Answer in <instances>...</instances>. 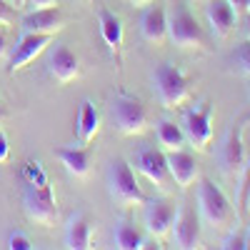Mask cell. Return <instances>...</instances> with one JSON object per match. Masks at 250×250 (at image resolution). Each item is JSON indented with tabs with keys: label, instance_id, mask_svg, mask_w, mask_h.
Returning a JSON list of instances; mask_svg holds the SVG:
<instances>
[{
	"label": "cell",
	"instance_id": "1",
	"mask_svg": "<svg viewBox=\"0 0 250 250\" xmlns=\"http://www.w3.org/2000/svg\"><path fill=\"white\" fill-rule=\"evenodd\" d=\"M198 215L210 228H225V225H230L233 218H235L228 195L208 178H203L198 183Z\"/></svg>",
	"mask_w": 250,
	"mask_h": 250
},
{
	"label": "cell",
	"instance_id": "2",
	"mask_svg": "<svg viewBox=\"0 0 250 250\" xmlns=\"http://www.w3.org/2000/svg\"><path fill=\"white\" fill-rule=\"evenodd\" d=\"M108 193L118 205H125V208L145 205V200H148L145 193H143V188H140V183L135 180L133 168L120 158L108 165Z\"/></svg>",
	"mask_w": 250,
	"mask_h": 250
},
{
	"label": "cell",
	"instance_id": "3",
	"mask_svg": "<svg viewBox=\"0 0 250 250\" xmlns=\"http://www.w3.org/2000/svg\"><path fill=\"white\" fill-rule=\"evenodd\" d=\"M153 85L155 93L160 98V103L165 108H180L183 103L190 95V85H188V78L180 68L170 65V62H163V65L155 68L153 73Z\"/></svg>",
	"mask_w": 250,
	"mask_h": 250
},
{
	"label": "cell",
	"instance_id": "4",
	"mask_svg": "<svg viewBox=\"0 0 250 250\" xmlns=\"http://www.w3.org/2000/svg\"><path fill=\"white\" fill-rule=\"evenodd\" d=\"M110 115H113L115 128L123 135H138V133L145 130V125H148V110H145V105L128 93H118L113 98Z\"/></svg>",
	"mask_w": 250,
	"mask_h": 250
},
{
	"label": "cell",
	"instance_id": "5",
	"mask_svg": "<svg viewBox=\"0 0 250 250\" xmlns=\"http://www.w3.org/2000/svg\"><path fill=\"white\" fill-rule=\"evenodd\" d=\"M183 133L185 140L198 150H208L213 140V105L210 103H200L183 113Z\"/></svg>",
	"mask_w": 250,
	"mask_h": 250
},
{
	"label": "cell",
	"instance_id": "6",
	"mask_svg": "<svg viewBox=\"0 0 250 250\" xmlns=\"http://www.w3.org/2000/svg\"><path fill=\"white\" fill-rule=\"evenodd\" d=\"M23 205H25L28 218L40 223V225H53L58 220V203H55V195H53V188L48 183H43V185L25 183Z\"/></svg>",
	"mask_w": 250,
	"mask_h": 250
},
{
	"label": "cell",
	"instance_id": "7",
	"mask_svg": "<svg viewBox=\"0 0 250 250\" xmlns=\"http://www.w3.org/2000/svg\"><path fill=\"white\" fill-rule=\"evenodd\" d=\"M245 128H248V118H238L228 128V135H225L223 148H220V160H223L225 173H240L245 168V160H248Z\"/></svg>",
	"mask_w": 250,
	"mask_h": 250
},
{
	"label": "cell",
	"instance_id": "8",
	"mask_svg": "<svg viewBox=\"0 0 250 250\" xmlns=\"http://www.w3.org/2000/svg\"><path fill=\"white\" fill-rule=\"evenodd\" d=\"M173 243L183 250H193L200 245V215L190 203H183L170 225Z\"/></svg>",
	"mask_w": 250,
	"mask_h": 250
},
{
	"label": "cell",
	"instance_id": "9",
	"mask_svg": "<svg viewBox=\"0 0 250 250\" xmlns=\"http://www.w3.org/2000/svg\"><path fill=\"white\" fill-rule=\"evenodd\" d=\"M168 38L178 48H200L203 45V30L198 20L188 10H173L168 15Z\"/></svg>",
	"mask_w": 250,
	"mask_h": 250
},
{
	"label": "cell",
	"instance_id": "10",
	"mask_svg": "<svg viewBox=\"0 0 250 250\" xmlns=\"http://www.w3.org/2000/svg\"><path fill=\"white\" fill-rule=\"evenodd\" d=\"M53 35H43V33H23L20 40L15 43L13 53H10V60H8V73H18L23 70L28 62H33L40 53H43L48 45H50Z\"/></svg>",
	"mask_w": 250,
	"mask_h": 250
},
{
	"label": "cell",
	"instance_id": "11",
	"mask_svg": "<svg viewBox=\"0 0 250 250\" xmlns=\"http://www.w3.org/2000/svg\"><path fill=\"white\" fill-rule=\"evenodd\" d=\"M175 218V205L165 198H155V200H145V210H143V223L145 230L153 238H165L170 233V225Z\"/></svg>",
	"mask_w": 250,
	"mask_h": 250
},
{
	"label": "cell",
	"instance_id": "12",
	"mask_svg": "<svg viewBox=\"0 0 250 250\" xmlns=\"http://www.w3.org/2000/svg\"><path fill=\"white\" fill-rule=\"evenodd\" d=\"M135 168L148 178L150 183H155L158 188H168L170 173H168V163H165V153H160L158 148H150V145H143V148L135 153Z\"/></svg>",
	"mask_w": 250,
	"mask_h": 250
},
{
	"label": "cell",
	"instance_id": "13",
	"mask_svg": "<svg viewBox=\"0 0 250 250\" xmlns=\"http://www.w3.org/2000/svg\"><path fill=\"white\" fill-rule=\"evenodd\" d=\"M23 33H43V35H55L65 28V15L60 13L58 5L50 8H38L25 13L23 23H20Z\"/></svg>",
	"mask_w": 250,
	"mask_h": 250
},
{
	"label": "cell",
	"instance_id": "14",
	"mask_svg": "<svg viewBox=\"0 0 250 250\" xmlns=\"http://www.w3.org/2000/svg\"><path fill=\"white\" fill-rule=\"evenodd\" d=\"M48 73L58 80V83H73L80 75V60L78 55L65 48V45H53L48 50Z\"/></svg>",
	"mask_w": 250,
	"mask_h": 250
},
{
	"label": "cell",
	"instance_id": "15",
	"mask_svg": "<svg viewBox=\"0 0 250 250\" xmlns=\"http://www.w3.org/2000/svg\"><path fill=\"white\" fill-rule=\"evenodd\" d=\"M165 163H168V173L170 178L178 183V188H190L198 178V163L195 155L188 153V150H168L165 153Z\"/></svg>",
	"mask_w": 250,
	"mask_h": 250
},
{
	"label": "cell",
	"instance_id": "16",
	"mask_svg": "<svg viewBox=\"0 0 250 250\" xmlns=\"http://www.w3.org/2000/svg\"><path fill=\"white\" fill-rule=\"evenodd\" d=\"M205 18H208L210 30L218 38H228L238 25V13L228 0H210L208 8H205Z\"/></svg>",
	"mask_w": 250,
	"mask_h": 250
},
{
	"label": "cell",
	"instance_id": "17",
	"mask_svg": "<svg viewBox=\"0 0 250 250\" xmlns=\"http://www.w3.org/2000/svg\"><path fill=\"white\" fill-rule=\"evenodd\" d=\"M140 35L148 40V43L160 45L165 38H168V13L163 5H150L140 18Z\"/></svg>",
	"mask_w": 250,
	"mask_h": 250
},
{
	"label": "cell",
	"instance_id": "18",
	"mask_svg": "<svg viewBox=\"0 0 250 250\" xmlns=\"http://www.w3.org/2000/svg\"><path fill=\"white\" fill-rule=\"evenodd\" d=\"M65 245L70 250L93 248V223L85 213H73L65 225Z\"/></svg>",
	"mask_w": 250,
	"mask_h": 250
},
{
	"label": "cell",
	"instance_id": "19",
	"mask_svg": "<svg viewBox=\"0 0 250 250\" xmlns=\"http://www.w3.org/2000/svg\"><path fill=\"white\" fill-rule=\"evenodd\" d=\"M98 28H100V35H103V40H105L110 55L118 58V55H120V48H123V38H125L123 20H120L113 10L100 8V10H98Z\"/></svg>",
	"mask_w": 250,
	"mask_h": 250
},
{
	"label": "cell",
	"instance_id": "20",
	"mask_svg": "<svg viewBox=\"0 0 250 250\" xmlns=\"http://www.w3.org/2000/svg\"><path fill=\"white\" fill-rule=\"evenodd\" d=\"M75 130H78V138L83 145H88L95 140V135L100 133V113L95 108V103L93 100H83L80 103V108H78V125H75Z\"/></svg>",
	"mask_w": 250,
	"mask_h": 250
},
{
	"label": "cell",
	"instance_id": "21",
	"mask_svg": "<svg viewBox=\"0 0 250 250\" xmlns=\"http://www.w3.org/2000/svg\"><path fill=\"white\" fill-rule=\"evenodd\" d=\"M60 165L65 168L70 175L75 178H85L90 173V150L88 148H75V145H65V148H58L55 150Z\"/></svg>",
	"mask_w": 250,
	"mask_h": 250
},
{
	"label": "cell",
	"instance_id": "22",
	"mask_svg": "<svg viewBox=\"0 0 250 250\" xmlns=\"http://www.w3.org/2000/svg\"><path fill=\"white\" fill-rule=\"evenodd\" d=\"M113 243L120 250H140V248H145V240H143L140 230L128 218H120L115 223V228H113Z\"/></svg>",
	"mask_w": 250,
	"mask_h": 250
},
{
	"label": "cell",
	"instance_id": "23",
	"mask_svg": "<svg viewBox=\"0 0 250 250\" xmlns=\"http://www.w3.org/2000/svg\"><path fill=\"white\" fill-rule=\"evenodd\" d=\"M155 133H158V143L163 145L165 150H180L183 145L188 143L183 128H180L175 120H168V118H163V120L158 123Z\"/></svg>",
	"mask_w": 250,
	"mask_h": 250
},
{
	"label": "cell",
	"instance_id": "24",
	"mask_svg": "<svg viewBox=\"0 0 250 250\" xmlns=\"http://www.w3.org/2000/svg\"><path fill=\"white\" fill-rule=\"evenodd\" d=\"M23 183H30V185H43V183H48V175H45L43 165H40L38 160L25 163V168H23Z\"/></svg>",
	"mask_w": 250,
	"mask_h": 250
},
{
	"label": "cell",
	"instance_id": "25",
	"mask_svg": "<svg viewBox=\"0 0 250 250\" xmlns=\"http://www.w3.org/2000/svg\"><path fill=\"white\" fill-rule=\"evenodd\" d=\"M250 208V145H248V160L243 168V185H240V213H248Z\"/></svg>",
	"mask_w": 250,
	"mask_h": 250
},
{
	"label": "cell",
	"instance_id": "26",
	"mask_svg": "<svg viewBox=\"0 0 250 250\" xmlns=\"http://www.w3.org/2000/svg\"><path fill=\"white\" fill-rule=\"evenodd\" d=\"M233 60H235V65L240 68V73H245L250 78V40H243V43L235 48Z\"/></svg>",
	"mask_w": 250,
	"mask_h": 250
},
{
	"label": "cell",
	"instance_id": "27",
	"mask_svg": "<svg viewBox=\"0 0 250 250\" xmlns=\"http://www.w3.org/2000/svg\"><path fill=\"white\" fill-rule=\"evenodd\" d=\"M5 248L8 250H30L33 248V243H30V238L25 235V233H10L8 235V240H5Z\"/></svg>",
	"mask_w": 250,
	"mask_h": 250
},
{
	"label": "cell",
	"instance_id": "28",
	"mask_svg": "<svg viewBox=\"0 0 250 250\" xmlns=\"http://www.w3.org/2000/svg\"><path fill=\"white\" fill-rule=\"evenodd\" d=\"M220 248L223 250H245V233H230L223 240Z\"/></svg>",
	"mask_w": 250,
	"mask_h": 250
},
{
	"label": "cell",
	"instance_id": "29",
	"mask_svg": "<svg viewBox=\"0 0 250 250\" xmlns=\"http://www.w3.org/2000/svg\"><path fill=\"white\" fill-rule=\"evenodd\" d=\"M13 20H15V15H13V5L8 3V0H0V28H10V25H13Z\"/></svg>",
	"mask_w": 250,
	"mask_h": 250
},
{
	"label": "cell",
	"instance_id": "30",
	"mask_svg": "<svg viewBox=\"0 0 250 250\" xmlns=\"http://www.w3.org/2000/svg\"><path fill=\"white\" fill-rule=\"evenodd\" d=\"M10 155V143H8V135L0 130V163H5Z\"/></svg>",
	"mask_w": 250,
	"mask_h": 250
},
{
	"label": "cell",
	"instance_id": "31",
	"mask_svg": "<svg viewBox=\"0 0 250 250\" xmlns=\"http://www.w3.org/2000/svg\"><path fill=\"white\" fill-rule=\"evenodd\" d=\"M55 5V0H25V8L30 10H38V8H50Z\"/></svg>",
	"mask_w": 250,
	"mask_h": 250
},
{
	"label": "cell",
	"instance_id": "32",
	"mask_svg": "<svg viewBox=\"0 0 250 250\" xmlns=\"http://www.w3.org/2000/svg\"><path fill=\"white\" fill-rule=\"evenodd\" d=\"M233 8H235V13H240V10H248L250 8V0H228Z\"/></svg>",
	"mask_w": 250,
	"mask_h": 250
},
{
	"label": "cell",
	"instance_id": "33",
	"mask_svg": "<svg viewBox=\"0 0 250 250\" xmlns=\"http://www.w3.org/2000/svg\"><path fill=\"white\" fill-rule=\"evenodd\" d=\"M8 53V40H5V33L0 30V58H3Z\"/></svg>",
	"mask_w": 250,
	"mask_h": 250
},
{
	"label": "cell",
	"instance_id": "34",
	"mask_svg": "<svg viewBox=\"0 0 250 250\" xmlns=\"http://www.w3.org/2000/svg\"><path fill=\"white\" fill-rule=\"evenodd\" d=\"M8 3L13 5V10H23L25 8V0H8Z\"/></svg>",
	"mask_w": 250,
	"mask_h": 250
},
{
	"label": "cell",
	"instance_id": "35",
	"mask_svg": "<svg viewBox=\"0 0 250 250\" xmlns=\"http://www.w3.org/2000/svg\"><path fill=\"white\" fill-rule=\"evenodd\" d=\"M128 3H133V5H138V8H140V5H148L150 0H128Z\"/></svg>",
	"mask_w": 250,
	"mask_h": 250
},
{
	"label": "cell",
	"instance_id": "36",
	"mask_svg": "<svg viewBox=\"0 0 250 250\" xmlns=\"http://www.w3.org/2000/svg\"><path fill=\"white\" fill-rule=\"evenodd\" d=\"M245 40H250V18H248V25H245Z\"/></svg>",
	"mask_w": 250,
	"mask_h": 250
},
{
	"label": "cell",
	"instance_id": "37",
	"mask_svg": "<svg viewBox=\"0 0 250 250\" xmlns=\"http://www.w3.org/2000/svg\"><path fill=\"white\" fill-rule=\"evenodd\" d=\"M245 250H250V230L245 233Z\"/></svg>",
	"mask_w": 250,
	"mask_h": 250
},
{
	"label": "cell",
	"instance_id": "38",
	"mask_svg": "<svg viewBox=\"0 0 250 250\" xmlns=\"http://www.w3.org/2000/svg\"><path fill=\"white\" fill-rule=\"evenodd\" d=\"M3 118H5V108L0 105V123H3Z\"/></svg>",
	"mask_w": 250,
	"mask_h": 250
},
{
	"label": "cell",
	"instance_id": "39",
	"mask_svg": "<svg viewBox=\"0 0 250 250\" xmlns=\"http://www.w3.org/2000/svg\"><path fill=\"white\" fill-rule=\"evenodd\" d=\"M248 13H250V8H248Z\"/></svg>",
	"mask_w": 250,
	"mask_h": 250
}]
</instances>
